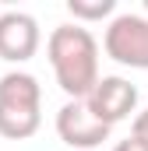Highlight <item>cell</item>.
<instances>
[{
  "label": "cell",
  "instance_id": "8",
  "mask_svg": "<svg viewBox=\"0 0 148 151\" xmlns=\"http://www.w3.org/2000/svg\"><path fill=\"white\" fill-rule=\"evenodd\" d=\"M67 11L74 14V25L78 21H102L116 11V0H67Z\"/></svg>",
  "mask_w": 148,
  "mask_h": 151
},
{
  "label": "cell",
  "instance_id": "9",
  "mask_svg": "<svg viewBox=\"0 0 148 151\" xmlns=\"http://www.w3.org/2000/svg\"><path fill=\"white\" fill-rule=\"evenodd\" d=\"M131 137H138V141L148 148V109H141V113L134 116V130H131Z\"/></svg>",
  "mask_w": 148,
  "mask_h": 151
},
{
  "label": "cell",
  "instance_id": "7",
  "mask_svg": "<svg viewBox=\"0 0 148 151\" xmlns=\"http://www.w3.org/2000/svg\"><path fill=\"white\" fill-rule=\"evenodd\" d=\"M0 102H28V106H42V88L39 77L28 70H7L0 77Z\"/></svg>",
  "mask_w": 148,
  "mask_h": 151
},
{
  "label": "cell",
  "instance_id": "11",
  "mask_svg": "<svg viewBox=\"0 0 148 151\" xmlns=\"http://www.w3.org/2000/svg\"><path fill=\"white\" fill-rule=\"evenodd\" d=\"M145 11H148V0H145Z\"/></svg>",
  "mask_w": 148,
  "mask_h": 151
},
{
  "label": "cell",
  "instance_id": "2",
  "mask_svg": "<svg viewBox=\"0 0 148 151\" xmlns=\"http://www.w3.org/2000/svg\"><path fill=\"white\" fill-rule=\"evenodd\" d=\"M102 49L120 67L148 70V14H116L106 25Z\"/></svg>",
  "mask_w": 148,
  "mask_h": 151
},
{
  "label": "cell",
  "instance_id": "3",
  "mask_svg": "<svg viewBox=\"0 0 148 151\" xmlns=\"http://www.w3.org/2000/svg\"><path fill=\"white\" fill-rule=\"evenodd\" d=\"M85 106H88V113L99 123L116 127V123H123L138 109V88L120 74H106V77H99L95 88L85 95Z\"/></svg>",
  "mask_w": 148,
  "mask_h": 151
},
{
  "label": "cell",
  "instance_id": "4",
  "mask_svg": "<svg viewBox=\"0 0 148 151\" xmlns=\"http://www.w3.org/2000/svg\"><path fill=\"white\" fill-rule=\"evenodd\" d=\"M110 134H113V127L99 123L95 116L88 113L85 99H67L60 106V113H57V137L74 151L99 148L102 141H110Z\"/></svg>",
  "mask_w": 148,
  "mask_h": 151
},
{
  "label": "cell",
  "instance_id": "1",
  "mask_svg": "<svg viewBox=\"0 0 148 151\" xmlns=\"http://www.w3.org/2000/svg\"><path fill=\"white\" fill-rule=\"evenodd\" d=\"M46 56L60 91L85 99L99 81V42L85 25H57L46 39Z\"/></svg>",
  "mask_w": 148,
  "mask_h": 151
},
{
  "label": "cell",
  "instance_id": "6",
  "mask_svg": "<svg viewBox=\"0 0 148 151\" xmlns=\"http://www.w3.org/2000/svg\"><path fill=\"white\" fill-rule=\"evenodd\" d=\"M42 127V106L28 102H0V137L25 141Z\"/></svg>",
  "mask_w": 148,
  "mask_h": 151
},
{
  "label": "cell",
  "instance_id": "5",
  "mask_svg": "<svg viewBox=\"0 0 148 151\" xmlns=\"http://www.w3.org/2000/svg\"><path fill=\"white\" fill-rule=\"evenodd\" d=\"M42 42L39 21L25 11H4L0 14V60L7 63H25L32 60Z\"/></svg>",
  "mask_w": 148,
  "mask_h": 151
},
{
  "label": "cell",
  "instance_id": "10",
  "mask_svg": "<svg viewBox=\"0 0 148 151\" xmlns=\"http://www.w3.org/2000/svg\"><path fill=\"white\" fill-rule=\"evenodd\" d=\"M113 151H148L138 137H127V141H120V144H113Z\"/></svg>",
  "mask_w": 148,
  "mask_h": 151
}]
</instances>
